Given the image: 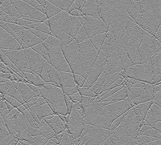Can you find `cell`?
Listing matches in <instances>:
<instances>
[{"label":"cell","instance_id":"obj_1","mask_svg":"<svg viewBox=\"0 0 161 145\" xmlns=\"http://www.w3.org/2000/svg\"><path fill=\"white\" fill-rule=\"evenodd\" d=\"M50 64L60 72H71V68L64 59L61 47H53L49 51Z\"/></svg>","mask_w":161,"mask_h":145},{"label":"cell","instance_id":"obj_2","mask_svg":"<svg viewBox=\"0 0 161 145\" xmlns=\"http://www.w3.org/2000/svg\"><path fill=\"white\" fill-rule=\"evenodd\" d=\"M124 70L123 66L119 57L117 58H109L107 64L103 67V72L107 75H110L114 73H119Z\"/></svg>","mask_w":161,"mask_h":145},{"label":"cell","instance_id":"obj_3","mask_svg":"<svg viewBox=\"0 0 161 145\" xmlns=\"http://www.w3.org/2000/svg\"><path fill=\"white\" fill-rule=\"evenodd\" d=\"M103 73V67L101 66L97 65L95 64L93 68L92 69L90 72L89 73L87 79H86V84H84L82 87H87V88L90 89L92 86L95 84L96 81L98 80L99 77L101 76V75Z\"/></svg>","mask_w":161,"mask_h":145},{"label":"cell","instance_id":"obj_4","mask_svg":"<svg viewBox=\"0 0 161 145\" xmlns=\"http://www.w3.org/2000/svg\"><path fill=\"white\" fill-rule=\"evenodd\" d=\"M12 84H14L15 88L19 91L20 95L22 96L23 99L25 101V103H28L31 99H32L33 97L37 96L35 93L31 91V89L29 88V87L28 86V84H25V83H17V82H12Z\"/></svg>","mask_w":161,"mask_h":145},{"label":"cell","instance_id":"obj_5","mask_svg":"<svg viewBox=\"0 0 161 145\" xmlns=\"http://www.w3.org/2000/svg\"><path fill=\"white\" fill-rule=\"evenodd\" d=\"M130 91H129V89L124 86L123 88L121 89L120 91H118L117 93H115L114 95H113L112 96L109 97V98L106 99L103 101L102 102H106V101H111L112 103H117V102H120V101H123V100H126L127 97H128V95Z\"/></svg>","mask_w":161,"mask_h":145},{"label":"cell","instance_id":"obj_6","mask_svg":"<svg viewBox=\"0 0 161 145\" xmlns=\"http://www.w3.org/2000/svg\"><path fill=\"white\" fill-rule=\"evenodd\" d=\"M60 85L64 87H73L76 84L73 79V74L71 72H60Z\"/></svg>","mask_w":161,"mask_h":145},{"label":"cell","instance_id":"obj_7","mask_svg":"<svg viewBox=\"0 0 161 145\" xmlns=\"http://www.w3.org/2000/svg\"><path fill=\"white\" fill-rule=\"evenodd\" d=\"M39 134H40V136H44V137H46L49 140L56 136L55 132H53V129L47 123H46L45 125L43 126V127L39 128Z\"/></svg>","mask_w":161,"mask_h":145},{"label":"cell","instance_id":"obj_8","mask_svg":"<svg viewBox=\"0 0 161 145\" xmlns=\"http://www.w3.org/2000/svg\"><path fill=\"white\" fill-rule=\"evenodd\" d=\"M153 103H154V101L153 100H152V101L141 103V104H139V105L136 106V107L138 108V110L140 111V113L142 114V116H143L144 120H145V118H146L147 114V113H148V111H150L151 107H152V106Z\"/></svg>","mask_w":161,"mask_h":145},{"label":"cell","instance_id":"obj_9","mask_svg":"<svg viewBox=\"0 0 161 145\" xmlns=\"http://www.w3.org/2000/svg\"><path fill=\"white\" fill-rule=\"evenodd\" d=\"M145 93H146V91H145L144 87H131L130 92H129L128 97L130 100H133L136 98L139 97V96H143Z\"/></svg>","mask_w":161,"mask_h":145},{"label":"cell","instance_id":"obj_10","mask_svg":"<svg viewBox=\"0 0 161 145\" xmlns=\"http://www.w3.org/2000/svg\"><path fill=\"white\" fill-rule=\"evenodd\" d=\"M45 42L49 44L52 47H62L64 46L62 42L59 39L56 38L53 35H48L47 39L45 40Z\"/></svg>","mask_w":161,"mask_h":145},{"label":"cell","instance_id":"obj_11","mask_svg":"<svg viewBox=\"0 0 161 145\" xmlns=\"http://www.w3.org/2000/svg\"><path fill=\"white\" fill-rule=\"evenodd\" d=\"M151 113L154 116V118L156 119V121H161V108L159 105L153 103L150 109Z\"/></svg>","mask_w":161,"mask_h":145},{"label":"cell","instance_id":"obj_12","mask_svg":"<svg viewBox=\"0 0 161 145\" xmlns=\"http://www.w3.org/2000/svg\"><path fill=\"white\" fill-rule=\"evenodd\" d=\"M108 60H109V56L107 55V54H106V52H104L103 51H101L98 54V57H97L96 64H97V65L103 67L106 64H107Z\"/></svg>","mask_w":161,"mask_h":145},{"label":"cell","instance_id":"obj_13","mask_svg":"<svg viewBox=\"0 0 161 145\" xmlns=\"http://www.w3.org/2000/svg\"><path fill=\"white\" fill-rule=\"evenodd\" d=\"M79 88H80L79 86H75V87H61L64 94H65L66 96H73V95L78 93Z\"/></svg>","mask_w":161,"mask_h":145},{"label":"cell","instance_id":"obj_14","mask_svg":"<svg viewBox=\"0 0 161 145\" xmlns=\"http://www.w3.org/2000/svg\"><path fill=\"white\" fill-rule=\"evenodd\" d=\"M128 112V111H127ZM127 112L124 113V114L123 115V116H121L120 117H119V118L116 119L111 124V127H110V131H112V132H114V131L115 130L116 128H117L118 127H119V125H120L121 123H123V121L124 120V119L126 118V116H127Z\"/></svg>","mask_w":161,"mask_h":145},{"label":"cell","instance_id":"obj_15","mask_svg":"<svg viewBox=\"0 0 161 145\" xmlns=\"http://www.w3.org/2000/svg\"><path fill=\"white\" fill-rule=\"evenodd\" d=\"M11 84H12V82L10 81V80L8 82H5V83H3V84H0V92L3 95L5 94V92L9 89Z\"/></svg>","mask_w":161,"mask_h":145},{"label":"cell","instance_id":"obj_16","mask_svg":"<svg viewBox=\"0 0 161 145\" xmlns=\"http://www.w3.org/2000/svg\"><path fill=\"white\" fill-rule=\"evenodd\" d=\"M34 139H35V140L36 141V143H38L39 145H45L46 143L49 141L48 139H47V138L44 137V136H36V137H34Z\"/></svg>","mask_w":161,"mask_h":145},{"label":"cell","instance_id":"obj_17","mask_svg":"<svg viewBox=\"0 0 161 145\" xmlns=\"http://www.w3.org/2000/svg\"><path fill=\"white\" fill-rule=\"evenodd\" d=\"M19 114H20L19 111L16 108H15V109H13L12 111H10L9 114H8L7 116H6V117L4 119H10V120H15V119H16L17 117H18L19 115Z\"/></svg>","mask_w":161,"mask_h":145},{"label":"cell","instance_id":"obj_18","mask_svg":"<svg viewBox=\"0 0 161 145\" xmlns=\"http://www.w3.org/2000/svg\"><path fill=\"white\" fill-rule=\"evenodd\" d=\"M79 94H80V96H87V97H93V98H96V97H97V95H96L94 92H93V91H92L90 89H89V90H87V91H79Z\"/></svg>","mask_w":161,"mask_h":145},{"label":"cell","instance_id":"obj_19","mask_svg":"<svg viewBox=\"0 0 161 145\" xmlns=\"http://www.w3.org/2000/svg\"><path fill=\"white\" fill-rule=\"evenodd\" d=\"M16 109H17V110H18L19 111L20 113H21V114H24V111H25L26 110H27V108H26V107L24 105V104H22V105H20L19 107H17Z\"/></svg>","mask_w":161,"mask_h":145},{"label":"cell","instance_id":"obj_20","mask_svg":"<svg viewBox=\"0 0 161 145\" xmlns=\"http://www.w3.org/2000/svg\"><path fill=\"white\" fill-rule=\"evenodd\" d=\"M9 81L8 80H6V79L3 78H0V84H3V83H5V82H8Z\"/></svg>","mask_w":161,"mask_h":145},{"label":"cell","instance_id":"obj_21","mask_svg":"<svg viewBox=\"0 0 161 145\" xmlns=\"http://www.w3.org/2000/svg\"><path fill=\"white\" fill-rule=\"evenodd\" d=\"M3 98H2V97H0V102H1V101H3Z\"/></svg>","mask_w":161,"mask_h":145}]
</instances>
